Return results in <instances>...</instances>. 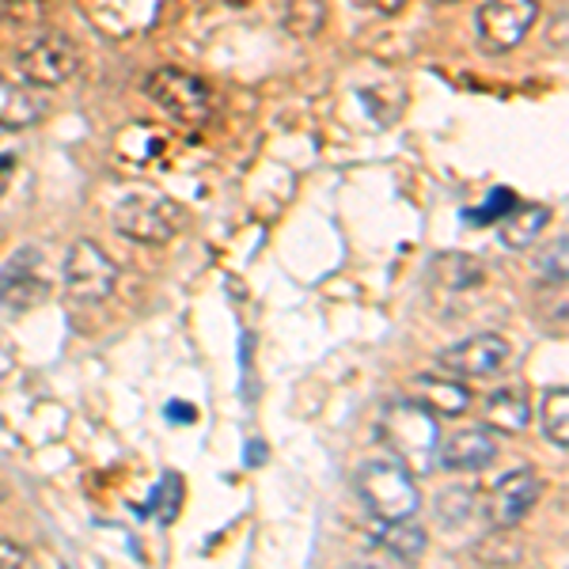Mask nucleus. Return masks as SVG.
Instances as JSON below:
<instances>
[{
    "label": "nucleus",
    "instance_id": "1",
    "mask_svg": "<svg viewBox=\"0 0 569 569\" xmlns=\"http://www.w3.org/2000/svg\"><path fill=\"white\" fill-rule=\"evenodd\" d=\"M380 437L395 452V463H402L410 475H426L437 467V452H440L437 415H429L421 402L415 399L391 402L380 418Z\"/></svg>",
    "mask_w": 569,
    "mask_h": 569
},
{
    "label": "nucleus",
    "instance_id": "2",
    "mask_svg": "<svg viewBox=\"0 0 569 569\" xmlns=\"http://www.w3.org/2000/svg\"><path fill=\"white\" fill-rule=\"evenodd\" d=\"M144 91L163 114L171 118L182 130H201V126L213 118L217 110V91L206 84L201 77L187 69H156L149 80H144Z\"/></svg>",
    "mask_w": 569,
    "mask_h": 569
},
{
    "label": "nucleus",
    "instance_id": "3",
    "mask_svg": "<svg viewBox=\"0 0 569 569\" xmlns=\"http://www.w3.org/2000/svg\"><path fill=\"white\" fill-rule=\"evenodd\" d=\"M357 490L361 501L380 525H395V520H410L418 512V482L415 475L395 460H369L357 471Z\"/></svg>",
    "mask_w": 569,
    "mask_h": 569
},
{
    "label": "nucleus",
    "instance_id": "4",
    "mask_svg": "<svg viewBox=\"0 0 569 569\" xmlns=\"http://www.w3.org/2000/svg\"><path fill=\"white\" fill-rule=\"evenodd\" d=\"M114 232L126 236L133 243H149V247H160L187 228V209L179 201L163 198V194H126L122 201L114 206Z\"/></svg>",
    "mask_w": 569,
    "mask_h": 569
},
{
    "label": "nucleus",
    "instance_id": "5",
    "mask_svg": "<svg viewBox=\"0 0 569 569\" xmlns=\"http://www.w3.org/2000/svg\"><path fill=\"white\" fill-rule=\"evenodd\" d=\"M16 69L31 88H61L77 77L80 53L66 34H39L16 53Z\"/></svg>",
    "mask_w": 569,
    "mask_h": 569
},
{
    "label": "nucleus",
    "instance_id": "6",
    "mask_svg": "<svg viewBox=\"0 0 569 569\" xmlns=\"http://www.w3.org/2000/svg\"><path fill=\"white\" fill-rule=\"evenodd\" d=\"M118 284V266L99 243H72L66 262V297L72 305H103Z\"/></svg>",
    "mask_w": 569,
    "mask_h": 569
},
{
    "label": "nucleus",
    "instance_id": "7",
    "mask_svg": "<svg viewBox=\"0 0 569 569\" xmlns=\"http://www.w3.org/2000/svg\"><path fill=\"white\" fill-rule=\"evenodd\" d=\"M539 20L536 0H482L475 12V27L479 39L490 53H509L528 39V31Z\"/></svg>",
    "mask_w": 569,
    "mask_h": 569
},
{
    "label": "nucleus",
    "instance_id": "8",
    "mask_svg": "<svg viewBox=\"0 0 569 569\" xmlns=\"http://www.w3.org/2000/svg\"><path fill=\"white\" fill-rule=\"evenodd\" d=\"M50 297V281L42 273V259L34 247H23L0 266V305L12 311H31Z\"/></svg>",
    "mask_w": 569,
    "mask_h": 569
},
{
    "label": "nucleus",
    "instance_id": "9",
    "mask_svg": "<svg viewBox=\"0 0 569 569\" xmlns=\"http://www.w3.org/2000/svg\"><path fill=\"white\" fill-rule=\"evenodd\" d=\"M505 361H509V342L501 335H471L437 353L440 369H448L452 376H475V380L493 376Z\"/></svg>",
    "mask_w": 569,
    "mask_h": 569
},
{
    "label": "nucleus",
    "instance_id": "10",
    "mask_svg": "<svg viewBox=\"0 0 569 569\" xmlns=\"http://www.w3.org/2000/svg\"><path fill=\"white\" fill-rule=\"evenodd\" d=\"M539 493H543V482L536 479V471L520 467V471L505 475V479L493 486L490 493V520L493 528H517L520 520L536 509Z\"/></svg>",
    "mask_w": 569,
    "mask_h": 569
},
{
    "label": "nucleus",
    "instance_id": "11",
    "mask_svg": "<svg viewBox=\"0 0 569 569\" xmlns=\"http://www.w3.org/2000/svg\"><path fill=\"white\" fill-rule=\"evenodd\" d=\"M493 456H498V445L486 429H460L440 445L437 463L448 471H482L493 463Z\"/></svg>",
    "mask_w": 569,
    "mask_h": 569
},
{
    "label": "nucleus",
    "instance_id": "12",
    "mask_svg": "<svg viewBox=\"0 0 569 569\" xmlns=\"http://www.w3.org/2000/svg\"><path fill=\"white\" fill-rule=\"evenodd\" d=\"M555 220V209L550 206H539V201H525V206H512L498 224H501V243L512 247V251H525L539 240V232Z\"/></svg>",
    "mask_w": 569,
    "mask_h": 569
},
{
    "label": "nucleus",
    "instance_id": "13",
    "mask_svg": "<svg viewBox=\"0 0 569 569\" xmlns=\"http://www.w3.org/2000/svg\"><path fill=\"white\" fill-rule=\"evenodd\" d=\"M486 421H490L498 433H525L531 421L528 388L505 383V388H498L493 395H486Z\"/></svg>",
    "mask_w": 569,
    "mask_h": 569
},
{
    "label": "nucleus",
    "instance_id": "14",
    "mask_svg": "<svg viewBox=\"0 0 569 569\" xmlns=\"http://www.w3.org/2000/svg\"><path fill=\"white\" fill-rule=\"evenodd\" d=\"M421 407L429 410V415H445V418H456L467 410V402H471V395L460 380H452V376H418L415 383Z\"/></svg>",
    "mask_w": 569,
    "mask_h": 569
},
{
    "label": "nucleus",
    "instance_id": "15",
    "mask_svg": "<svg viewBox=\"0 0 569 569\" xmlns=\"http://www.w3.org/2000/svg\"><path fill=\"white\" fill-rule=\"evenodd\" d=\"M42 114V103L31 88H23L20 80L0 77V126L4 130H27Z\"/></svg>",
    "mask_w": 569,
    "mask_h": 569
},
{
    "label": "nucleus",
    "instance_id": "16",
    "mask_svg": "<svg viewBox=\"0 0 569 569\" xmlns=\"http://www.w3.org/2000/svg\"><path fill=\"white\" fill-rule=\"evenodd\" d=\"M376 547L383 550V555H391L395 562H407L415 566L421 558V550H426V531L418 525H410V520H395V525H383L380 536H376Z\"/></svg>",
    "mask_w": 569,
    "mask_h": 569
},
{
    "label": "nucleus",
    "instance_id": "17",
    "mask_svg": "<svg viewBox=\"0 0 569 569\" xmlns=\"http://www.w3.org/2000/svg\"><path fill=\"white\" fill-rule=\"evenodd\" d=\"M327 23V0H281V27L292 39H311Z\"/></svg>",
    "mask_w": 569,
    "mask_h": 569
},
{
    "label": "nucleus",
    "instance_id": "18",
    "mask_svg": "<svg viewBox=\"0 0 569 569\" xmlns=\"http://www.w3.org/2000/svg\"><path fill=\"white\" fill-rule=\"evenodd\" d=\"M543 433L550 445H558L566 452L569 448V391L550 388L543 395Z\"/></svg>",
    "mask_w": 569,
    "mask_h": 569
},
{
    "label": "nucleus",
    "instance_id": "19",
    "mask_svg": "<svg viewBox=\"0 0 569 569\" xmlns=\"http://www.w3.org/2000/svg\"><path fill=\"white\" fill-rule=\"evenodd\" d=\"M512 206H517V194H512L509 187H498V190H490V194H486V201L479 209H467L463 220H467V224H493V220H501Z\"/></svg>",
    "mask_w": 569,
    "mask_h": 569
},
{
    "label": "nucleus",
    "instance_id": "20",
    "mask_svg": "<svg viewBox=\"0 0 569 569\" xmlns=\"http://www.w3.org/2000/svg\"><path fill=\"white\" fill-rule=\"evenodd\" d=\"M0 569H27L23 550L12 547V543H4V539H0Z\"/></svg>",
    "mask_w": 569,
    "mask_h": 569
},
{
    "label": "nucleus",
    "instance_id": "21",
    "mask_svg": "<svg viewBox=\"0 0 569 569\" xmlns=\"http://www.w3.org/2000/svg\"><path fill=\"white\" fill-rule=\"evenodd\" d=\"M365 8H372V12L380 16H399L402 8H407V0H361Z\"/></svg>",
    "mask_w": 569,
    "mask_h": 569
},
{
    "label": "nucleus",
    "instance_id": "22",
    "mask_svg": "<svg viewBox=\"0 0 569 569\" xmlns=\"http://www.w3.org/2000/svg\"><path fill=\"white\" fill-rule=\"evenodd\" d=\"M168 418H171V421H194V418H198V410H194V407H187V402H171V407H168Z\"/></svg>",
    "mask_w": 569,
    "mask_h": 569
},
{
    "label": "nucleus",
    "instance_id": "23",
    "mask_svg": "<svg viewBox=\"0 0 569 569\" xmlns=\"http://www.w3.org/2000/svg\"><path fill=\"white\" fill-rule=\"evenodd\" d=\"M12 156H0V190H4V182L12 179Z\"/></svg>",
    "mask_w": 569,
    "mask_h": 569
},
{
    "label": "nucleus",
    "instance_id": "24",
    "mask_svg": "<svg viewBox=\"0 0 569 569\" xmlns=\"http://www.w3.org/2000/svg\"><path fill=\"white\" fill-rule=\"evenodd\" d=\"M0 501H4V482H0Z\"/></svg>",
    "mask_w": 569,
    "mask_h": 569
}]
</instances>
